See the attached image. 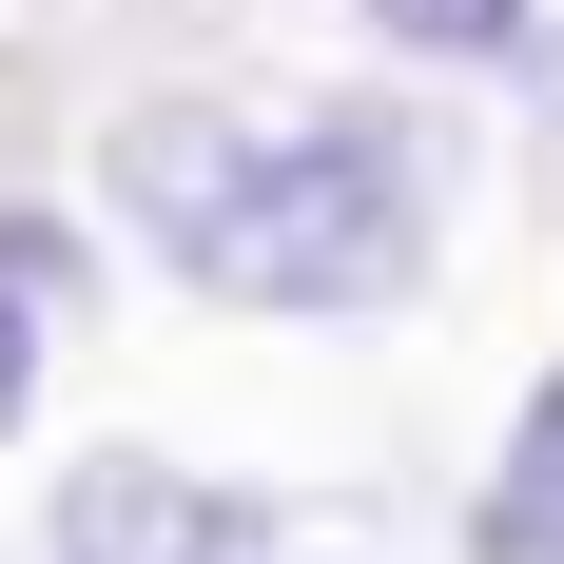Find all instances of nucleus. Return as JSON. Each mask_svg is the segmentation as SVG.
<instances>
[{
	"instance_id": "nucleus-4",
	"label": "nucleus",
	"mask_w": 564,
	"mask_h": 564,
	"mask_svg": "<svg viewBox=\"0 0 564 564\" xmlns=\"http://www.w3.org/2000/svg\"><path fill=\"white\" fill-rule=\"evenodd\" d=\"M58 234H0V429H20V409H40V350H58Z\"/></svg>"
},
{
	"instance_id": "nucleus-5",
	"label": "nucleus",
	"mask_w": 564,
	"mask_h": 564,
	"mask_svg": "<svg viewBox=\"0 0 564 564\" xmlns=\"http://www.w3.org/2000/svg\"><path fill=\"white\" fill-rule=\"evenodd\" d=\"M370 20H390V40H429V58H487V40H507V0H370Z\"/></svg>"
},
{
	"instance_id": "nucleus-3",
	"label": "nucleus",
	"mask_w": 564,
	"mask_h": 564,
	"mask_svg": "<svg viewBox=\"0 0 564 564\" xmlns=\"http://www.w3.org/2000/svg\"><path fill=\"white\" fill-rule=\"evenodd\" d=\"M487 564H564V370L525 390L507 467H487Z\"/></svg>"
},
{
	"instance_id": "nucleus-1",
	"label": "nucleus",
	"mask_w": 564,
	"mask_h": 564,
	"mask_svg": "<svg viewBox=\"0 0 564 564\" xmlns=\"http://www.w3.org/2000/svg\"><path fill=\"white\" fill-rule=\"evenodd\" d=\"M117 215L234 312H390L429 273V137L370 98H156L117 117Z\"/></svg>"
},
{
	"instance_id": "nucleus-6",
	"label": "nucleus",
	"mask_w": 564,
	"mask_h": 564,
	"mask_svg": "<svg viewBox=\"0 0 564 564\" xmlns=\"http://www.w3.org/2000/svg\"><path fill=\"white\" fill-rule=\"evenodd\" d=\"M487 58H507L525 98H564V0H507V40H487Z\"/></svg>"
},
{
	"instance_id": "nucleus-2",
	"label": "nucleus",
	"mask_w": 564,
	"mask_h": 564,
	"mask_svg": "<svg viewBox=\"0 0 564 564\" xmlns=\"http://www.w3.org/2000/svg\"><path fill=\"white\" fill-rule=\"evenodd\" d=\"M58 564H253V507L175 448H98L58 467Z\"/></svg>"
}]
</instances>
